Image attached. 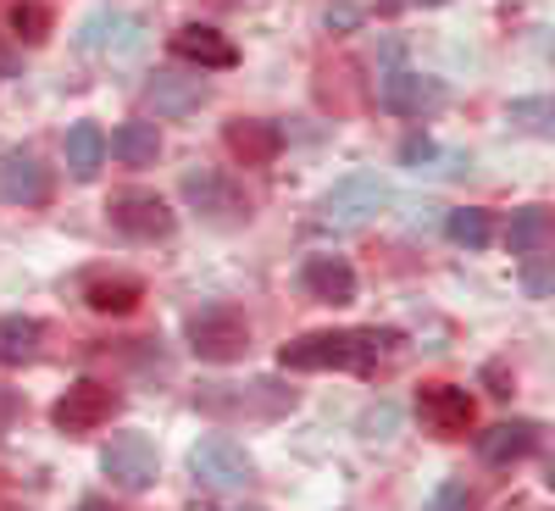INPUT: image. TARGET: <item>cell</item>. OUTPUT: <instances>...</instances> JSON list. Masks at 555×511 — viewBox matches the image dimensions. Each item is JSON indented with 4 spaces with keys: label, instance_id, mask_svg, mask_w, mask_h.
Instances as JSON below:
<instances>
[{
    "label": "cell",
    "instance_id": "obj_1",
    "mask_svg": "<svg viewBox=\"0 0 555 511\" xmlns=\"http://www.w3.org/2000/svg\"><path fill=\"white\" fill-rule=\"evenodd\" d=\"M400 345L395 329H322V334H300L278 350V361L289 373H328V367H345V373H366L378 367L389 350Z\"/></svg>",
    "mask_w": 555,
    "mask_h": 511
},
{
    "label": "cell",
    "instance_id": "obj_2",
    "mask_svg": "<svg viewBox=\"0 0 555 511\" xmlns=\"http://www.w3.org/2000/svg\"><path fill=\"white\" fill-rule=\"evenodd\" d=\"M178 190L206 222H250V212H256V201L245 195V183L234 173H222V167H206V162L183 167Z\"/></svg>",
    "mask_w": 555,
    "mask_h": 511
},
{
    "label": "cell",
    "instance_id": "obj_3",
    "mask_svg": "<svg viewBox=\"0 0 555 511\" xmlns=\"http://www.w3.org/2000/svg\"><path fill=\"white\" fill-rule=\"evenodd\" d=\"M190 473L201 489L211 495H234V489H250L256 484V461L240 439H228V434H211L190 450Z\"/></svg>",
    "mask_w": 555,
    "mask_h": 511
},
{
    "label": "cell",
    "instance_id": "obj_4",
    "mask_svg": "<svg viewBox=\"0 0 555 511\" xmlns=\"http://www.w3.org/2000/svg\"><path fill=\"white\" fill-rule=\"evenodd\" d=\"M190 350L201 361H240L250 350V322L240 306H201L190 317Z\"/></svg>",
    "mask_w": 555,
    "mask_h": 511
},
{
    "label": "cell",
    "instance_id": "obj_5",
    "mask_svg": "<svg viewBox=\"0 0 555 511\" xmlns=\"http://www.w3.org/2000/svg\"><path fill=\"white\" fill-rule=\"evenodd\" d=\"M389 206V183L378 173H350L339 178L328 195H322V228H361V222H373L378 212Z\"/></svg>",
    "mask_w": 555,
    "mask_h": 511
},
{
    "label": "cell",
    "instance_id": "obj_6",
    "mask_svg": "<svg viewBox=\"0 0 555 511\" xmlns=\"http://www.w3.org/2000/svg\"><path fill=\"white\" fill-rule=\"evenodd\" d=\"M101 473H106L117 489L139 495V489H151V484H156V473H162V450H156L151 434H112L106 450H101Z\"/></svg>",
    "mask_w": 555,
    "mask_h": 511
},
{
    "label": "cell",
    "instance_id": "obj_7",
    "mask_svg": "<svg viewBox=\"0 0 555 511\" xmlns=\"http://www.w3.org/2000/svg\"><path fill=\"white\" fill-rule=\"evenodd\" d=\"M117 406H122V395H117L112 384L78 379V384H67V395L51 406V423H56L62 434H95L101 423H112V417H117Z\"/></svg>",
    "mask_w": 555,
    "mask_h": 511
},
{
    "label": "cell",
    "instance_id": "obj_8",
    "mask_svg": "<svg viewBox=\"0 0 555 511\" xmlns=\"http://www.w3.org/2000/svg\"><path fill=\"white\" fill-rule=\"evenodd\" d=\"M78 44L89 56H106V62H122V56H139L145 51V23L133 12H89L78 23Z\"/></svg>",
    "mask_w": 555,
    "mask_h": 511
},
{
    "label": "cell",
    "instance_id": "obj_9",
    "mask_svg": "<svg viewBox=\"0 0 555 511\" xmlns=\"http://www.w3.org/2000/svg\"><path fill=\"white\" fill-rule=\"evenodd\" d=\"M106 212H112V228H122L128 240H167L178 228L172 206L162 195H151V190H122V195H112Z\"/></svg>",
    "mask_w": 555,
    "mask_h": 511
},
{
    "label": "cell",
    "instance_id": "obj_10",
    "mask_svg": "<svg viewBox=\"0 0 555 511\" xmlns=\"http://www.w3.org/2000/svg\"><path fill=\"white\" fill-rule=\"evenodd\" d=\"M416 411H423L428 434H439V439H461L473 429V395L461 384H428L416 395Z\"/></svg>",
    "mask_w": 555,
    "mask_h": 511
},
{
    "label": "cell",
    "instance_id": "obj_11",
    "mask_svg": "<svg viewBox=\"0 0 555 511\" xmlns=\"http://www.w3.org/2000/svg\"><path fill=\"white\" fill-rule=\"evenodd\" d=\"M0 195L12 206H44L51 201V167L34 151H7L0 156Z\"/></svg>",
    "mask_w": 555,
    "mask_h": 511
},
{
    "label": "cell",
    "instance_id": "obj_12",
    "mask_svg": "<svg viewBox=\"0 0 555 511\" xmlns=\"http://www.w3.org/2000/svg\"><path fill=\"white\" fill-rule=\"evenodd\" d=\"M378 106L395 112V117L439 112V106H444V84H439V78H423V73H389V78L378 84Z\"/></svg>",
    "mask_w": 555,
    "mask_h": 511
},
{
    "label": "cell",
    "instance_id": "obj_13",
    "mask_svg": "<svg viewBox=\"0 0 555 511\" xmlns=\"http://www.w3.org/2000/svg\"><path fill=\"white\" fill-rule=\"evenodd\" d=\"M533 450H539V423H528V417H512V423H494L478 434V456L489 468H517Z\"/></svg>",
    "mask_w": 555,
    "mask_h": 511
},
{
    "label": "cell",
    "instance_id": "obj_14",
    "mask_svg": "<svg viewBox=\"0 0 555 511\" xmlns=\"http://www.w3.org/2000/svg\"><path fill=\"white\" fill-rule=\"evenodd\" d=\"M300 284H306V295H311V301L350 306V301H356V267H350L345 256H306Z\"/></svg>",
    "mask_w": 555,
    "mask_h": 511
},
{
    "label": "cell",
    "instance_id": "obj_15",
    "mask_svg": "<svg viewBox=\"0 0 555 511\" xmlns=\"http://www.w3.org/2000/svg\"><path fill=\"white\" fill-rule=\"evenodd\" d=\"M228 151H234L245 167H267L278 151H284V133H278V123H261V117H234L222 128Z\"/></svg>",
    "mask_w": 555,
    "mask_h": 511
},
{
    "label": "cell",
    "instance_id": "obj_16",
    "mask_svg": "<svg viewBox=\"0 0 555 511\" xmlns=\"http://www.w3.org/2000/svg\"><path fill=\"white\" fill-rule=\"evenodd\" d=\"M172 56L195 62V67H234V62H240V51H234V44H228L211 23H183V28L172 34Z\"/></svg>",
    "mask_w": 555,
    "mask_h": 511
},
{
    "label": "cell",
    "instance_id": "obj_17",
    "mask_svg": "<svg viewBox=\"0 0 555 511\" xmlns=\"http://www.w3.org/2000/svg\"><path fill=\"white\" fill-rule=\"evenodd\" d=\"M139 301H145V284L128 278V272H101V278H89V284H83V306L101 311V317H128Z\"/></svg>",
    "mask_w": 555,
    "mask_h": 511
},
{
    "label": "cell",
    "instance_id": "obj_18",
    "mask_svg": "<svg viewBox=\"0 0 555 511\" xmlns=\"http://www.w3.org/2000/svg\"><path fill=\"white\" fill-rule=\"evenodd\" d=\"M151 106H156V117H183V112H195V106H206V78H183V73H156L151 78Z\"/></svg>",
    "mask_w": 555,
    "mask_h": 511
},
{
    "label": "cell",
    "instance_id": "obj_19",
    "mask_svg": "<svg viewBox=\"0 0 555 511\" xmlns=\"http://www.w3.org/2000/svg\"><path fill=\"white\" fill-rule=\"evenodd\" d=\"M106 151H112L122 167H156V156H162V128H156V123H122V128L106 139Z\"/></svg>",
    "mask_w": 555,
    "mask_h": 511
},
{
    "label": "cell",
    "instance_id": "obj_20",
    "mask_svg": "<svg viewBox=\"0 0 555 511\" xmlns=\"http://www.w3.org/2000/svg\"><path fill=\"white\" fill-rule=\"evenodd\" d=\"M62 151H67V173H73L78 183H89V178L106 167V133H101L95 123H73Z\"/></svg>",
    "mask_w": 555,
    "mask_h": 511
},
{
    "label": "cell",
    "instance_id": "obj_21",
    "mask_svg": "<svg viewBox=\"0 0 555 511\" xmlns=\"http://www.w3.org/2000/svg\"><path fill=\"white\" fill-rule=\"evenodd\" d=\"M39 340H44V329H39L34 317H23V311L0 317V367H23V361H34V356H39Z\"/></svg>",
    "mask_w": 555,
    "mask_h": 511
},
{
    "label": "cell",
    "instance_id": "obj_22",
    "mask_svg": "<svg viewBox=\"0 0 555 511\" xmlns=\"http://www.w3.org/2000/svg\"><path fill=\"white\" fill-rule=\"evenodd\" d=\"M505 245H512V256H539V251L550 245V212H544V206H522V212H512Z\"/></svg>",
    "mask_w": 555,
    "mask_h": 511
},
{
    "label": "cell",
    "instance_id": "obj_23",
    "mask_svg": "<svg viewBox=\"0 0 555 511\" xmlns=\"http://www.w3.org/2000/svg\"><path fill=\"white\" fill-rule=\"evenodd\" d=\"M444 234H450L455 245H467V251H483L489 234H494V222H489L483 206H455V212L444 217Z\"/></svg>",
    "mask_w": 555,
    "mask_h": 511
},
{
    "label": "cell",
    "instance_id": "obj_24",
    "mask_svg": "<svg viewBox=\"0 0 555 511\" xmlns=\"http://www.w3.org/2000/svg\"><path fill=\"white\" fill-rule=\"evenodd\" d=\"M7 28H12L23 44H44L56 23H51V12H44L39 0H12V7H7Z\"/></svg>",
    "mask_w": 555,
    "mask_h": 511
},
{
    "label": "cell",
    "instance_id": "obj_25",
    "mask_svg": "<svg viewBox=\"0 0 555 511\" xmlns=\"http://www.w3.org/2000/svg\"><path fill=\"white\" fill-rule=\"evenodd\" d=\"M512 123H522L528 133H550V128H555V106H550L544 95H533V101H512Z\"/></svg>",
    "mask_w": 555,
    "mask_h": 511
},
{
    "label": "cell",
    "instance_id": "obj_26",
    "mask_svg": "<svg viewBox=\"0 0 555 511\" xmlns=\"http://www.w3.org/2000/svg\"><path fill=\"white\" fill-rule=\"evenodd\" d=\"M478 500H473V489L461 484V478H444L434 495H428V511H473Z\"/></svg>",
    "mask_w": 555,
    "mask_h": 511
},
{
    "label": "cell",
    "instance_id": "obj_27",
    "mask_svg": "<svg viewBox=\"0 0 555 511\" xmlns=\"http://www.w3.org/2000/svg\"><path fill=\"white\" fill-rule=\"evenodd\" d=\"M550 284H555V272H550L544 251H539V256H528V272H522V290H528L533 301H544V295H550Z\"/></svg>",
    "mask_w": 555,
    "mask_h": 511
},
{
    "label": "cell",
    "instance_id": "obj_28",
    "mask_svg": "<svg viewBox=\"0 0 555 511\" xmlns=\"http://www.w3.org/2000/svg\"><path fill=\"white\" fill-rule=\"evenodd\" d=\"M434 156H439V151H434V139H428V133H411L405 145H400V162L416 167V173H423V162H434Z\"/></svg>",
    "mask_w": 555,
    "mask_h": 511
},
{
    "label": "cell",
    "instance_id": "obj_29",
    "mask_svg": "<svg viewBox=\"0 0 555 511\" xmlns=\"http://www.w3.org/2000/svg\"><path fill=\"white\" fill-rule=\"evenodd\" d=\"M12 411H17V395H12V389H0V423H7Z\"/></svg>",
    "mask_w": 555,
    "mask_h": 511
},
{
    "label": "cell",
    "instance_id": "obj_30",
    "mask_svg": "<svg viewBox=\"0 0 555 511\" xmlns=\"http://www.w3.org/2000/svg\"><path fill=\"white\" fill-rule=\"evenodd\" d=\"M78 511H117V506H112V500H101V495H89V500H83Z\"/></svg>",
    "mask_w": 555,
    "mask_h": 511
},
{
    "label": "cell",
    "instance_id": "obj_31",
    "mask_svg": "<svg viewBox=\"0 0 555 511\" xmlns=\"http://www.w3.org/2000/svg\"><path fill=\"white\" fill-rule=\"evenodd\" d=\"M228 511H261V506H228Z\"/></svg>",
    "mask_w": 555,
    "mask_h": 511
}]
</instances>
